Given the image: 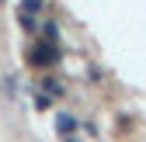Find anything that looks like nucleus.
<instances>
[{"instance_id": "nucleus-1", "label": "nucleus", "mask_w": 146, "mask_h": 142, "mask_svg": "<svg viewBox=\"0 0 146 142\" xmlns=\"http://www.w3.org/2000/svg\"><path fill=\"white\" fill-rule=\"evenodd\" d=\"M56 125H59V132H63V135H70L73 128H77V121H73L70 114H59V121H56Z\"/></svg>"}, {"instance_id": "nucleus-2", "label": "nucleus", "mask_w": 146, "mask_h": 142, "mask_svg": "<svg viewBox=\"0 0 146 142\" xmlns=\"http://www.w3.org/2000/svg\"><path fill=\"white\" fill-rule=\"evenodd\" d=\"M25 4H28V7H35V11H38V7H42V0H25Z\"/></svg>"}]
</instances>
